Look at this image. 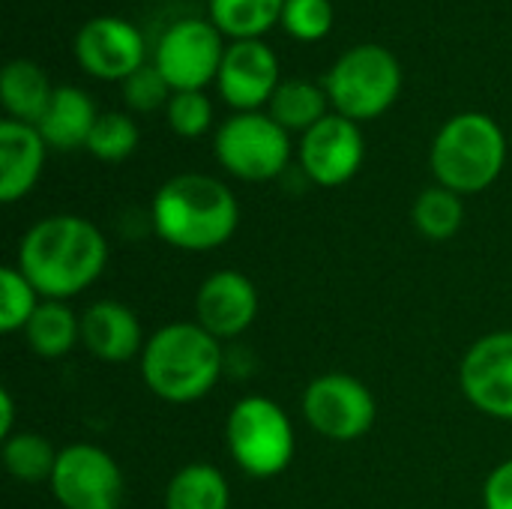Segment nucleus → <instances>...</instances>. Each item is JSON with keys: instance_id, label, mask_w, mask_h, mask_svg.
I'll use <instances>...</instances> for the list:
<instances>
[{"instance_id": "1", "label": "nucleus", "mask_w": 512, "mask_h": 509, "mask_svg": "<svg viewBox=\"0 0 512 509\" xmlns=\"http://www.w3.org/2000/svg\"><path fill=\"white\" fill-rule=\"evenodd\" d=\"M108 264L105 234L84 216L57 213L39 219L18 243V270L45 300H72L87 291Z\"/></svg>"}, {"instance_id": "2", "label": "nucleus", "mask_w": 512, "mask_h": 509, "mask_svg": "<svg viewBox=\"0 0 512 509\" xmlns=\"http://www.w3.org/2000/svg\"><path fill=\"white\" fill-rule=\"evenodd\" d=\"M150 219L162 243L180 252H213L234 237L240 204L216 177L177 174L153 195Z\"/></svg>"}, {"instance_id": "3", "label": "nucleus", "mask_w": 512, "mask_h": 509, "mask_svg": "<svg viewBox=\"0 0 512 509\" xmlns=\"http://www.w3.org/2000/svg\"><path fill=\"white\" fill-rule=\"evenodd\" d=\"M225 369V351L201 324L174 321L159 327L141 351V378L153 396L171 405L204 399Z\"/></svg>"}, {"instance_id": "4", "label": "nucleus", "mask_w": 512, "mask_h": 509, "mask_svg": "<svg viewBox=\"0 0 512 509\" xmlns=\"http://www.w3.org/2000/svg\"><path fill=\"white\" fill-rule=\"evenodd\" d=\"M429 162L438 186H447L456 195H474L501 177L507 138L489 114L465 111L441 126L432 141Z\"/></svg>"}, {"instance_id": "5", "label": "nucleus", "mask_w": 512, "mask_h": 509, "mask_svg": "<svg viewBox=\"0 0 512 509\" xmlns=\"http://www.w3.org/2000/svg\"><path fill=\"white\" fill-rule=\"evenodd\" d=\"M225 444L246 477L273 480L288 471L297 438L282 405L267 396H243L228 414Z\"/></svg>"}, {"instance_id": "6", "label": "nucleus", "mask_w": 512, "mask_h": 509, "mask_svg": "<svg viewBox=\"0 0 512 509\" xmlns=\"http://www.w3.org/2000/svg\"><path fill=\"white\" fill-rule=\"evenodd\" d=\"M327 96L336 114L360 123L384 114L402 87L399 60L381 45H357L345 51L327 72Z\"/></svg>"}, {"instance_id": "7", "label": "nucleus", "mask_w": 512, "mask_h": 509, "mask_svg": "<svg viewBox=\"0 0 512 509\" xmlns=\"http://www.w3.org/2000/svg\"><path fill=\"white\" fill-rule=\"evenodd\" d=\"M216 159L228 174L249 183H264L288 168L291 141L270 114L237 111L216 132Z\"/></svg>"}, {"instance_id": "8", "label": "nucleus", "mask_w": 512, "mask_h": 509, "mask_svg": "<svg viewBox=\"0 0 512 509\" xmlns=\"http://www.w3.org/2000/svg\"><path fill=\"white\" fill-rule=\"evenodd\" d=\"M300 408H303L306 423L321 438L336 441V444H351V441L366 438L378 417L372 390L360 378L345 375V372H330V375L309 381V387L303 390Z\"/></svg>"}, {"instance_id": "9", "label": "nucleus", "mask_w": 512, "mask_h": 509, "mask_svg": "<svg viewBox=\"0 0 512 509\" xmlns=\"http://www.w3.org/2000/svg\"><path fill=\"white\" fill-rule=\"evenodd\" d=\"M48 486L63 509H120L123 501V471L96 444L63 447Z\"/></svg>"}, {"instance_id": "10", "label": "nucleus", "mask_w": 512, "mask_h": 509, "mask_svg": "<svg viewBox=\"0 0 512 509\" xmlns=\"http://www.w3.org/2000/svg\"><path fill=\"white\" fill-rule=\"evenodd\" d=\"M222 36L213 21L183 18L174 21L156 45V69L171 84V90H201L207 81L219 78L222 69Z\"/></svg>"}, {"instance_id": "11", "label": "nucleus", "mask_w": 512, "mask_h": 509, "mask_svg": "<svg viewBox=\"0 0 512 509\" xmlns=\"http://www.w3.org/2000/svg\"><path fill=\"white\" fill-rule=\"evenodd\" d=\"M459 384L477 411L512 423V330L489 333L468 348Z\"/></svg>"}, {"instance_id": "12", "label": "nucleus", "mask_w": 512, "mask_h": 509, "mask_svg": "<svg viewBox=\"0 0 512 509\" xmlns=\"http://www.w3.org/2000/svg\"><path fill=\"white\" fill-rule=\"evenodd\" d=\"M366 156L363 132L354 120L342 114H327L300 141V165L303 174L318 186H342L348 183Z\"/></svg>"}, {"instance_id": "13", "label": "nucleus", "mask_w": 512, "mask_h": 509, "mask_svg": "<svg viewBox=\"0 0 512 509\" xmlns=\"http://www.w3.org/2000/svg\"><path fill=\"white\" fill-rule=\"evenodd\" d=\"M258 309H261L258 288L252 285L249 276L237 270L210 273L195 294V315H198L195 324H201L219 342L243 336L255 324Z\"/></svg>"}, {"instance_id": "14", "label": "nucleus", "mask_w": 512, "mask_h": 509, "mask_svg": "<svg viewBox=\"0 0 512 509\" xmlns=\"http://www.w3.org/2000/svg\"><path fill=\"white\" fill-rule=\"evenodd\" d=\"M75 54L78 63L96 78H129L138 66H144V39L129 21L99 15L78 30Z\"/></svg>"}, {"instance_id": "15", "label": "nucleus", "mask_w": 512, "mask_h": 509, "mask_svg": "<svg viewBox=\"0 0 512 509\" xmlns=\"http://www.w3.org/2000/svg\"><path fill=\"white\" fill-rule=\"evenodd\" d=\"M216 81L228 105L255 111L258 105L270 102L279 87L276 54L261 39H237L231 48H225Z\"/></svg>"}, {"instance_id": "16", "label": "nucleus", "mask_w": 512, "mask_h": 509, "mask_svg": "<svg viewBox=\"0 0 512 509\" xmlns=\"http://www.w3.org/2000/svg\"><path fill=\"white\" fill-rule=\"evenodd\" d=\"M81 345L102 363H129L132 357H141L147 339L129 306L99 300L81 315Z\"/></svg>"}, {"instance_id": "17", "label": "nucleus", "mask_w": 512, "mask_h": 509, "mask_svg": "<svg viewBox=\"0 0 512 509\" xmlns=\"http://www.w3.org/2000/svg\"><path fill=\"white\" fill-rule=\"evenodd\" d=\"M45 138L33 123L6 117L0 123V201H21L39 180L45 165Z\"/></svg>"}, {"instance_id": "18", "label": "nucleus", "mask_w": 512, "mask_h": 509, "mask_svg": "<svg viewBox=\"0 0 512 509\" xmlns=\"http://www.w3.org/2000/svg\"><path fill=\"white\" fill-rule=\"evenodd\" d=\"M96 120H99L96 105L84 90H78V87H54V96H51L45 114L39 117L36 129H39V135L45 138L48 147L75 150V147H87Z\"/></svg>"}, {"instance_id": "19", "label": "nucleus", "mask_w": 512, "mask_h": 509, "mask_svg": "<svg viewBox=\"0 0 512 509\" xmlns=\"http://www.w3.org/2000/svg\"><path fill=\"white\" fill-rule=\"evenodd\" d=\"M54 96V87L45 75V69L33 60H9L0 72V99L12 120L21 123H39L48 102Z\"/></svg>"}, {"instance_id": "20", "label": "nucleus", "mask_w": 512, "mask_h": 509, "mask_svg": "<svg viewBox=\"0 0 512 509\" xmlns=\"http://www.w3.org/2000/svg\"><path fill=\"white\" fill-rule=\"evenodd\" d=\"M24 339L33 354L45 360L66 357L81 342V318L63 300H42L36 315L24 327Z\"/></svg>"}, {"instance_id": "21", "label": "nucleus", "mask_w": 512, "mask_h": 509, "mask_svg": "<svg viewBox=\"0 0 512 509\" xmlns=\"http://www.w3.org/2000/svg\"><path fill=\"white\" fill-rule=\"evenodd\" d=\"M231 489L219 468L207 462H192L180 468L168 489H165V509H228Z\"/></svg>"}, {"instance_id": "22", "label": "nucleus", "mask_w": 512, "mask_h": 509, "mask_svg": "<svg viewBox=\"0 0 512 509\" xmlns=\"http://www.w3.org/2000/svg\"><path fill=\"white\" fill-rule=\"evenodd\" d=\"M327 93L321 87H315L312 81L303 78H288L279 81L273 99H270V117L285 129H300L309 132L315 123H321L327 117Z\"/></svg>"}, {"instance_id": "23", "label": "nucleus", "mask_w": 512, "mask_h": 509, "mask_svg": "<svg viewBox=\"0 0 512 509\" xmlns=\"http://www.w3.org/2000/svg\"><path fill=\"white\" fill-rule=\"evenodd\" d=\"M60 450L51 447L48 438L36 432H18L3 441V468L12 480L36 486V483H51L54 465H57Z\"/></svg>"}, {"instance_id": "24", "label": "nucleus", "mask_w": 512, "mask_h": 509, "mask_svg": "<svg viewBox=\"0 0 512 509\" xmlns=\"http://www.w3.org/2000/svg\"><path fill=\"white\" fill-rule=\"evenodd\" d=\"M465 222V204L462 195H456L447 186H429L414 201V225L426 240H450L459 234Z\"/></svg>"}, {"instance_id": "25", "label": "nucleus", "mask_w": 512, "mask_h": 509, "mask_svg": "<svg viewBox=\"0 0 512 509\" xmlns=\"http://www.w3.org/2000/svg\"><path fill=\"white\" fill-rule=\"evenodd\" d=\"M285 0H210V18L222 33L255 39L282 18Z\"/></svg>"}, {"instance_id": "26", "label": "nucleus", "mask_w": 512, "mask_h": 509, "mask_svg": "<svg viewBox=\"0 0 512 509\" xmlns=\"http://www.w3.org/2000/svg\"><path fill=\"white\" fill-rule=\"evenodd\" d=\"M39 291L30 285V279L15 267L0 270V330L3 333H18L30 324V318L39 309Z\"/></svg>"}, {"instance_id": "27", "label": "nucleus", "mask_w": 512, "mask_h": 509, "mask_svg": "<svg viewBox=\"0 0 512 509\" xmlns=\"http://www.w3.org/2000/svg\"><path fill=\"white\" fill-rule=\"evenodd\" d=\"M138 147V126L132 123V117L120 114V111H105L99 114L87 150L102 159V162H123L135 153Z\"/></svg>"}, {"instance_id": "28", "label": "nucleus", "mask_w": 512, "mask_h": 509, "mask_svg": "<svg viewBox=\"0 0 512 509\" xmlns=\"http://www.w3.org/2000/svg\"><path fill=\"white\" fill-rule=\"evenodd\" d=\"M168 123L180 138H198L213 123V105L201 90H177L168 99Z\"/></svg>"}, {"instance_id": "29", "label": "nucleus", "mask_w": 512, "mask_h": 509, "mask_svg": "<svg viewBox=\"0 0 512 509\" xmlns=\"http://www.w3.org/2000/svg\"><path fill=\"white\" fill-rule=\"evenodd\" d=\"M282 24L297 39H321L333 27V3L330 0H285Z\"/></svg>"}, {"instance_id": "30", "label": "nucleus", "mask_w": 512, "mask_h": 509, "mask_svg": "<svg viewBox=\"0 0 512 509\" xmlns=\"http://www.w3.org/2000/svg\"><path fill=\"white\" fill-rule=\"evenodd\" d=\"M168 90H171V84L162 78L156 63H144L129 78H123V96H126L129 108H135V111H156V108L168 105V99H171Z\"/></svg>"}, {"instance_id": "31", "label": "nucleus", "mask_w": 512, "mask_h": 509, "mask_svg": "<svg viewBox=\"0 0 512 509\" xmlns=\"http://www.w3.org/2000/svg\"><path fill=\"white\" fill-rule=\"evenodd\" d=\"M483 507L486 509H512V459L501 462L486 486H483Z\"/></svg>"}, {"instance_id": "32", "label": "nucleus", "mask_w": 512, "mask_h": 509, "mask_svg": "<svg viewBox=\"0 0 512 509\" xmlns=\"http://www.w3.org/2000/svg\"><path fill=\"white\" fill-rule=\"evenodd\" d=\"M15 426V402H12V393L9 390H0V438H12Z\"/></svg>"}]
</instances>
